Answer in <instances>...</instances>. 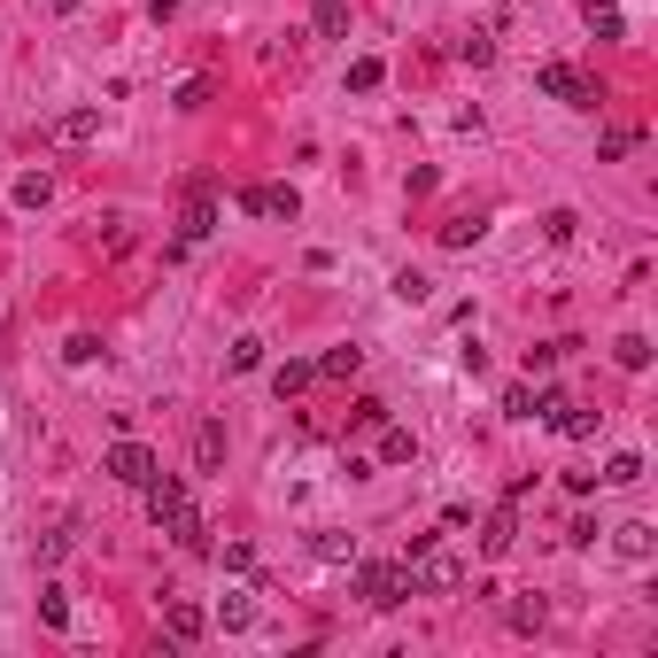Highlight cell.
<instances>
[{"instance_id":"obj_1","label":"cell","mask_w":658,"mask_h":658,"mask_svg":"<svg viewBox=\"0 0 658 658\" xmlns=\"http://www.w3.org/2000/svg\"><path fill=\"white\" fill-rule=\"evenodd\" d=\"M148 519L163 527V535H179V550H210V519L186 504V488H179L171 473L148 480Z\"/></svg>"},{"instance_id":"obj_2","label":"cell","mask_w":658,"mask_h":658,"mask_svg":"<svg viewBox=\"0 0 658 658\" xmlns=\"http://www.w3.org/2000/svg\"><path fill=\"white\" fill-rule=\"evenodd\" d=\"M411 589H434V597H449V589H465V558H449V550H434V542H411Z\"/></svg>"},{"instance_id":"obj_3","label":"cell","mask_w":658,"mask_h":658,"mask_svg":"<svg viewBox=\"0 0 658 658\" xmlns=\"http://www.w3.org/2000/svg\"><path fill=\"white\" fill-rule=\"evenodd\" d=\"M535 86L550 93V101H566V109H597V86H589V78H581L573 62H542V70H535Z\"/></svg>"},{"instance_id":"obj_4","label":"cell","mask_w":658,"mask_h":658,"mask_svg":"<svg viewBox=\"0 0 658 658\" xmlns=\"http://www.w3.org/2000/svg\"><path fill=\"white\" fill-rule=\"evenodd\" d=\"M364 604H372V612H395V604L403 597H419V589H411V566H364Z\"/></svg>"},{"instance_id":"obj_5","label":"cell","mask_w":658,"mask_h":658,"mask_svg":"<svg viewBox=\"0 0 658 658\" xmlns=\"http://www.w3.org/2000/svg\"><path fill=\"white\" fill-rule=\"evenodd\" d=\"M109 473L124 480V488H148L163 465H155V449L148 442H132V434H117V449H109Z\"/></svg>"},{"instance_id":"obj_6","label":"cell","mask_w":658,"mask_h":658,"mask_svg":"<svg viewBox=\"0 0 658 658\" xmlns=\"http://www.w3.org/2000/svg\"><path fill=\"white\" fill-rule=\"evenodd\" d=\"M240 210H248V217H295L302 194H295V186H240Z\"/></svg>"},{"instance_id":"obj_7","label":"cell","mask_w":658,"mask_h":658,"mask_svg":"<svg viewBox=\"0 0 658 658\" xmlns=\"http://www.w3.org/2000/svg\"><path fill=\"white\" fill-rule=\"evenodd\" d=\"M86 140H101V109H70L47 124V148H86Z\"/></svg>"},{"instance_id":"obj_8","label":"cell","mask_w":658,"mask_h":658,"mask_svg":"<svg viewBox=\"0 0 658 658\" xmlns=\"http://www.w3.org/2000/svg\"><path fill=\"white\" fill-rule=\"evenodd\" d=\"M163 628H171V643H202V628H210V620H202V604L171 597V604H163Z\"/></svg>"},{"instance_id":"obj_9","label":"cell","mask_w":658,"mask_h":658,"mask_svg":"<svg viewBox=\"0 0 658 658\" xmlns=\"http://www.w3.org/2000/svg\"><path fill=\"white\" fill-rule=\"evenodd\" d=\"M210 225H217V202L202 194V186H194V194H186V217H179V240H202Z\"/></svg>"},{"instance_id":"obj_10","label":"cell","mask_w":658,"mask_h":658,"mask_svg":"<svg viewBox=\"0 0 658 658\" xmlns=\"http://www.w3.org/2000/svg\"><path fill=\"white\" fill-rule=\"evenodd\" d=\"M310 31H318V39H349V0H318V8H310Z\"/></svg>"},{"instance_id":"obj_11","label":"cell","mask_w":658,"mask_h":658,"mask_svg":"<svg viewBox=\"0 0 658 658\" xmlns=\"http://www.w3.org/2000/svg\"><path fill=\"white\" fill-rule=\"evenodd\" d=\"M511 542H519V519H511V511H496V519L480 527V550H488V558H504Z\"/></svg>"},{"instance_id":"obj_12","label":"cell","mask_w":658,"mask_h":658,"mask_svg":"<svg viewBox=\"0 0 658 658\" xmlns=\"http://www.w3.org/2000/svg\"><path fill=\"white\" fill-rule=\"evenodd\" d=\"M411 457H419V442H411L403 426H388V419H380V465H411Z\"/></svg>"},{"instance_id":"obj_13","label":"cell","mask_w":658,"mask_h":658,"mask_svg":"<svg viewBox=\"0 0 658 658\" xmlns=\"http://www.w3.org/2000/svg\"><path fill=\"white\" fill-rule=\"evenodd\" d=\"M47 194H55V179H47V171H24V179H16V210H47Z\"/></svg>"},{"instance_id":"obj_14","label":"cell","mask_w":658,"mask_h":658,"mask_svg":"<svg viewBox=\"0 0 658 658\" xmlns=\"http://www.w3.org/2000/svg\"><path fill=\"white\" fill-rule=\"evenodd\" d=\"M612 357L628 364V372H643V364H651V341H643V333H620V341H612Z\"/></svg>"},{"instance_id":"obj_15","label":"cell","mask_w":658,"mask_h":658,"mask_svg":"<svg viewBox=\"0 0 658 658\" xmlns=\"http://www.w3.org/2000/svg\"><path fill=\"white\" fill-rule=\"evenodd\" d=\"M480 233H488V225H480V217H449V225H442V248H473Z\"/></svg>"},{"instance_id":"obj_16","label":"cell","mask_w":658,"mask_h":658,"mask_svg":"<svg viewBox=\"0 0 658 658\" xmlns=\"http://www.w3.org/2000/svg\"><path fill=\"white\" fill-rule=\"evenodd\" d=\"M573 233H581V217H573V210H550V217H542V240H550V248H566Z\"/></svg>"},{"instance_id":"obj_17","label":"cell","mask_w":658,"mask_h":658,"mask_svg":"<svg viewBox=\"0 0 658 658\" xmlns=\"http://www.w3.org/2000/svg\"><path fill=\"white\" fill-rule=\"evenodd\" d=\"M581 8H589V24H597V39H620V8H612V0H581Z\"/></svg>"},{"instance_id":"obj_18","label":"cell","mask_w":658,"mask_h":658,"mask_svg":"<svg viewBox=\"0 0 658 658\" xmlns=\"http://www.w3.org/2000/svg\"><path fill=\"white\" fill-rule=\"evenodd\" d=\"M39 620H47V628H70V597H62V589H39Z\"/></svg>"},{"instance_id":"obj_19","label":"cell","mask_w":658,"mask_h":658,"mask_svg":"<svg viewBox=\"0 0 658 658\" xmlns=\"http://www.w3.org/2000/svg\"><path fill=\"white\" fill-rule=\"evenodd\" d=\"M357 364H364V349H333L318 372H326V380H357Z\"/></svg>"},{"instance_id":"obj_20","label":"cell","mask_w":658,"mask_h":658,"mask_svg":"<svg viewBox=\"0 0 658 658\" xmlns=\"http://www.w3.org/2000/svg\"><path fill=\"white\" fill-rule=\"evenodd\" d=\"M271 388H279V395H302V388H310V364H279V372H271Z\"/></svg>"},{"instance_id":"obj_21","label":"cell","mask_w":658,"mask_h":658,"mask_svg":"<svg viewBox=\"0 0 658 658\" xmlns=\"http://www.w3.org/2000/svg\"><path fill=\"white\" fill-rule=\"evenodd\" d=\"M217 620H225V628H256V604H248V597H225V604H217Z\"/></svg>"},{"instance_id":"obj_22","label":"cell","mask_w":658,"mask_h":658,"mask_svg":"<svg viewBox=\"0 0 658 658\" xmlns=\"http://www.w3.org/2000/svg\"><path fill=\"white\" fill-rule=\"evenodd\" d=\"M457 55H465V62H473V70H480V62L496 55V39H488V31H465V39H457Z\"/></svg>"},{"instance_id":"obj_23","label":"cell","mask_w":658,"mask_h":658,"mask_svg":"<svg viewBox=\"0 0 658 658\" xmlns=\"http://www.w3.org/2000/svg\"><path fill=\"white\" fill-rule=\"evenodd\" d=\"M434 287H426V271H395V302H426Z\"/></svg>"},{"instance_id":"obj_24","label":"cell","mask_w":658,"mask_h":658,"mask_svg":"<svg viewBox=\"0 0 658 658\" xmlns=\"http://www.w3.org/2000/svg\"><path fill=\"white\" fill-rule=\"evenodd\" d=\"M256 364H264V341H256V333H240V341H233V372H256Z\"/></svg>"},{"instance_id":"obj_25","label":"cell","mask_w":658,"mask_h":658,"mask_svg":"<svg viewBox=\"0 0 658 658\" xmlns=\"http://www.w3.org/2000/svg\"><path fill=\"white\" fill-rule=\"evenodd\" d=\"M388 419V403H380V395H357V403H349V426H380Z\"/></svg>"},{"instance_id":"obj_26","label":"cell","mask_w":658,"mask_h":658,"mask_svg":"<svg viewBox=\"0 0 658 658\" xmlns=\"http://www.w3.org/2000/svg\"><path fill=\"white\" fill-rule=\"evenodd\" d=\"M620 558L643 566V558H651V527H620Z\"/></svg>"},{"instance_id":"obj_27","label":"cell","mask_w":658,"mask_h":658,"mask_svg":"<svg viewBox=\"0 0 658 658\" xmlns=\"http://www.w3.org/2000/svg\"><path fill=\"white\" fill-rule=\"evenodd\" d=\"M380 78H388V70H380V62H372V55H357V62H349V86H357V93H372V86H380Z\"/></svg>"},{"instance_id":"obj_28","label":"cell","mask_w":658,"mask_h":658,"mask_svg":"<svg viewBox=\"0 0 658 658\" xmlns=\"http://www.w3.org/2000/svg\"><path fill=\"white\" fill-rule=\"evenodd\" d=\"M194 457H202V465H217V457H225V426H202V434H194Z\"/></svg>"},{"instance_id":"obj_29","label":"cell","mask_w":658,"mask_h":658,"mask_svg":"<svg viewBox=\"0 0 658 658\" xmlns=\"http://www.w3.org/2000/svg\"><path fill=\"white\" fill-rule=\"evenodd\" d=\"M511 628L535 635V628H542V597H519V604H511Z\"/></svg>"},{"instance_id":"obj_30","label":"cell","mask_w":658,"mask_h":658,"mask_svg":"<svg viewBox=\"0 0 658 658\" xmlns=\"http://www.w3.org/2000/svg\"><path fill=\"white\" fill-rule=\"evenodd\" d=\"M604 480H612V488H628V480H643V457H612V465H604Z\"/></svg>"},{"instance_id":"obj_31","label":"cell","mask_w":658,"mask_h":658,"mask_svg":"<svg viewBox=\"0 0 658 658\" xmlns=\"http://www.w3.org/2000/svg\"><path fill=\"white\" fill-rule=\"evenodd\" d=\"M62 357H70V364H93V357H101V341H93V333H70V349H62Z\"/></svg>"},{"instance_id":"obj_32","label":"cell","mask_w":658,"mask_h":658,"mask_svg":"<svg viewBox=\"0 0 658 658\" xmlns=\"http://www.w3.org/2000/svg\"><path fill=\"white\" fill-rule=\"evenodd\" d=\"M47 8H55V16H78V8H86V0H47Z\"/></svg>"}]
</instances>
